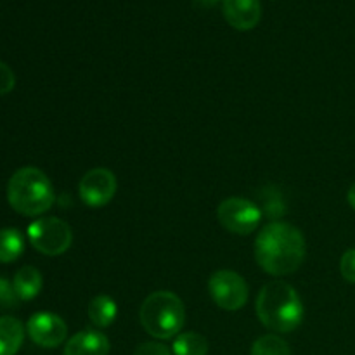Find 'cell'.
I'll return each instance as SVG.
<instances>
[{
	"instance_id": "obj_1",
	"label": "cell",
	"mask_w": 355,
	"mask_h": 355,
	"mask_svg": "<svg viewBox=\"0 0 355 355\" xmlns=\"http://www.w3.org/2000/svg\"><path fill=\"white\" fill-rule=\"evenodd\" d=\"M255 259L270 276L295 272L305 259L304 234L286 222H270L257 236Z\"/></svg>"
},
{
	"instance_id": "obj_2",
	"label": "cell",
	"mask_w": 355,
	"mask_h": 355,
	"mask_svg": "<svg viewBox=\"0 0 355 355\" xmlns=\"http://www.w3.org/2000/svg\"><path fill=\"white\" fill-rule=\"evenodd\" d=\"M257 315L269 331L291 333L304 321V304L291 284L272 281L260 290Z\"/></svg>"
},
{
	"instance_id": "obj_3",
	"label": "cell",
	"mask_w": 355,
	"mask_h": 355,
	"mask_svg": "<svg viewBox=\"0 0 355 355\" xmlns=\"http://www.w3.org/2000/svg\"><path fill=\"white\" fill-rule=\"evenodd\" d=\"M7 200L17 214L24 217H38L54 205V187L40 168L23 166L9 179Z\"/></svg>"
},
{
	"instance_id": "obj_4",
	"label": "cell",
	"mask_w": 355,
	"mask_h": 355,
	"mask_svg": "<svg viewBox=\"0 0 355 355\" xmlns=\"http://www.w3.org/2000/svg\"><path fill=\"white\" fill-rule=\"evenodd\" d=\"M141 324L158 340H170L180 335L186 322V309L182 300L172 291H155L141 305Z\"/></svg>"
},
{
	"instance_id": "obj_5",
	"label": "cell",
	"mask_w": 355,
	"mask_h": 355,
	"mask_svg": "<svg viewBox=\"0 0 355 355\" xmlns=\"http://www.w3.org/2000/svg\"><path fill=\"white\" fill-rule=\"evenodd\" d=\"M28 239L37 252L47 257H58L71 246V227L58 217H45L31 222Z\"/></svg>"
},
{
	"instance_id": "obj_6",
	"label": "cell",
	"mask_w": 355,
	"mask_h": 355,
	"mask_svg": "<svg viewBox=\"0 0 355 355\" xmlns=\"http://www.w3.org/2000/svg\"><path fill=\"white\" fill-rule=\"evenodd\" d=\"M217 218L224 229L232 234L246 236L255 231L262 220V210L253 201L243 198H229L217 208Z\"/></svg>"
},
{
	"instance_id": "obj_7",
	"label": "cell",
	"mask_w": 355,
	"mask_h": 355,
	"mask_svg": "<svg viewBox=\"0 0 355 355\" xmlns=\"http://www.w3.org/2000/svg\"><path fill=\"white\" fill-rule=\"evenodd\" d=\"M208 291L215 304L224 311H239L248 302V284L232 270H217L208 281Z\"/></svg>"
},
{
	"instance_id": "obj_8",
	"label": "cell",
	"mask_w": 355,
	"mask_h": 355,
	"mask_svg": "<svg viewBox=\"0 0 355 355\" xmlns=\"http://www.w3.org/2000/svg\"><path fill=\"white\" fill-rule=\"evenodd\" d=\"M116 177L107 168H92L82 177L78 193L83 203L90 208H103L116 194Z\"/></svg>"
},
{
	"instance_id": "obj_9",
	"label": "cell",
	"mask_w": 355,
	"mask_h": 355,
	"mask_svg": "<svg viewBox=\"0 0 355 355\" xmlns=\"http://www.w3.org/2000/svg\"><path fill=\"white\" fill-rule=\"evenodd\" d=\"M26 333L31 342L44 349H55L62 345L68 336V326L52 312H37L26 322Z\"/></svg>"
},
{
	"instance_id": "obj_10",
	"label": "cell",
	"mask_w": 355,
	"mask_h": 355,
	"mask_svg": "<svg viewBox=\"0 0 355 355\" xmlns=\"http://www.w3.org/2000/svg\"><path fill=\"white\" fill-rule=\"evenodd\" d=\"M222 10L227 23L239 31L253 30L262 17L260 0H222Z\"/></svg>"
},
{
	"instance_id": "obj_11",
	"label": "cell",
	"mask_w": 355,
	"mask_h": 355,
	"mask_svg": "<svg viewBox=\"0 0 355 355\" xmlns=\"http://www.w3.org/2000/svg\"><path fill=\"white\" fill-rule=\"evenodd\" d=\"M110 350L111 343L104 333L87 328L68 340L62 355H110Z\"/></svg>"
},
{
	"instance_id": "obj_12",
	"label": "cell",
	"mask_w": 355,
	"mask_h": 355,
	"mask_svg": "<svg viewBox=\"0 0 355 355\" xmlns=\"http://www.w3.org/2000/svg\"><path fill=\"white\" fill-rule=\"evenodd\" d=\"M24 342V326L19 319L0 318V355H16Z\"/></svg>"
},
{
	"instance_id": "obj_13",
	"label": "cell",
	"mask_w": 355,
	"mask_h": 355,
	"mask_svg": "<svg viewBox=\"0 0 355 355\" xmlns=\"http://www.w3.org/2000/svg\"><path fill=\"white\" fill-rule=\"evenodd\" d=\"M42 284H44V279H42L40 270L35 269V267L31 266L21 267L12 281L14 291H16L17 298L23 302L33 300V298L40 293Z\"/></svg>"
},
{
	"instance_id": "obj_14",
	"label": "cell",
	"mask_w": 355,
	"mask_h": 355,
	"mask_svg": "<svg viewBox=\"0 0 355 355\" xmlns=\"http://www.w3.org/2000/svg\"><path fill=\"white\" fill-rule=\"evenodd\" d=\"M118 315L116 302L107 295H99V297L92 298L89 304V318L92 324L97 328H107L114 322Z\"/></svg>"
},
{
	"instance_id": "obj_15",
	"label": "cell",
	"mask_w": 355,
	"mask_h": 355,
	"mask_svg": "<svg viewBox=\"0 0 355 355\" xmlns=\"http://www.w3.org/2000/svg\"><path fill=\"white\" fill-rule=\"evenodd\" d=\"M24 252V238L17 229H0V263H10Z\"/></svg>"
},
{
	"instance_id": "obj_16",
	"label": "cell",
	"mask_w": 355,
	"mask_h": 355,
	"mask_svg": "<svg viewBox=\"0 0 355 355\" xmlns=\"http://www.w3.org/2000/svg\"><path fill=\"white\" fill-rule=\"evenodd\" d=\"M173 355H207L208 342L203 335L194 331L180 333L175 336L172 345Z\"/></svg>"
},
{
	"instance_id": "obj_17",
	"label": "cell",
	"mask_w": 355,
	"mask_h": 355,
	"mask_svg": "<svg viewBox=\"0 0 355 355\" xmlns=\"http://www.w3.org/2000/svg\"><path fill=\"white\" fill-rule=\"evenodd\" d=\"M250 355H291V350L290 345L277 335H266L253 343Z\"/></svg>"
},
{
	"instance_id": "obj_18",
	"label": "cell",
	"mask_w": 355,
	"mask_h": 355,
	"mask_svg": "<svg viewBox=\"0 0 355 355\" xmlns=\"http://www.w3.org/2000/svg\"><path fill=\"white\" fill-rule=\"evenodd\" d=\"M19 302L14 286L7 279L0 277V309H14Z\"/></svg>"
},
{
	"instance_id": "obj_19",
	"label": "cell",
	"mask_w": 355,
	"mask_h": 355,
	"mask_svg": "<svg viewBox=\"0 0 355 355\" xmlns=\"http://www.w3.org/2000/svg\"><path fill=\"white\" fill-rule=\"evenodd\" d=\"M340 272H342L343 279L355 284V248L343 253L342 260H340Z\"/></svg>"
},
{
	"instance_id": "obj_20",
	"label": "cell",
	"mask_w": 355,
	"mask_h": 355,
	"mask_svg": "<svg viewBox=\"0 0 355 355\" xmlns=\"http://www.w3.org/2000/svg\"><path fill=\"white\" fill-rule=\"evenodd\" d=\"M16 85V76H14L12 69L0 61V96H6Z\"/></svg>"
},
{
	"instance_id": "obj_21",
	"label": "cell",
	"mask_w": 355,
	"mask_h": 355,
	"mask_svg": "<svg viewBox=\"0 0 355 355\" xmlns=\"http://www.w3.org/2000/svg\"><path fill=\"white\" fill-rule=\"evenodd\" d=\"M134 355H173V352L159 342H146L135 349Z\"/></svg>"
},
{
	"instance_id": "obj_22",
	"label": "cell",
	"mask_w": 355,
	"mask_h": 355,
	"mask_svg": "<svg viewBox=\"0 0 355 355\" xmlns=\"http://www.w3.org/2000/svg\"><path fill=\"white\" fill-rule=\"evenodd\" d=\"M347 200H349V205L355 210V184L349 189V194H347Z\"/></svg>"
},
{
	"instance_id": "obj_23",
	"label": "cell",
	"mask_w": 355,
	"mask_h": 355,
	"mask_svg": "<svg viewBox=\"0 0 355 355\" xmlns=\"http://www.w3.org/2000/svg\"><path fill=\"white\" fill-rule=\"evenodd\" d=\"M194 2L201 7H214L218 0H194Z\"/></svg>"
}]
</instances>
